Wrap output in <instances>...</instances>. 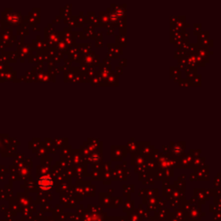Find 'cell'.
<instances>
[{"instance_id": "obj_1", "label": "cell", "mask_w": 221, "mask_h": 221, "mask_svg": "<svg viewBox=\"0 0 221 221\" xmlns=\"http://www.w3.org/2000/svg\"><path fill=\"white\" fill-rule=\"evenodd\" d=\"M52 182L49 178H42L40 180V186L43 188H49L51 187Z\"/></svg>"}]
</instances>
